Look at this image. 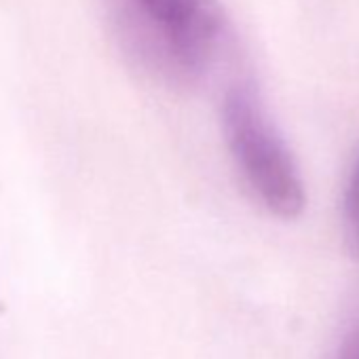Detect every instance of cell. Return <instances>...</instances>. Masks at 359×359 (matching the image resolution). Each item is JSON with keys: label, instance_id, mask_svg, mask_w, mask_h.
<instances>
[{"label": "cell", "instance_id": "cell-4", "mask_svg": "<svg viewBox=\"0 0 359 359\" xmlns=\"http://www.w3.org/2000/svg\"><path fill=\"white\" fill-rule=\"evenodd\" d=\"M336 359H359V321L344 336Z\"/></svg>", "mask_w": 359, "mask_h": 359}, {"label": "cell", "instance_id": "cell-2", "mask_svg": "<svg viewBox=\"0 0 359 359\" xmlns=\"http://www.w3.org/2000/svg\"><path fill=\"white\" fill-rule=\"evenodd\" d=\"M222 131L243 182L258 203L281 220L298 218L306 205L300 169L264 104L248 85L226 91Z\"/></svg>", "mask_w": 359, "mask_h": 359}, {"label": "cell", "instance_id": "cell-1", "mask_svg": "<svg viewBox=\"0 0 359 359\" xmlns=\"http://www.w3.org/2000/svg\"><path fill=\"white\" fill-rule=\"evenodd\" d=\"M135 55L171 81H195L216 57L226 20L220 0H114Z\"/></svg>", "mask_w": 359, "mask_h": 359}, {"label": "cell", "instance_id": "cell-3", "mask_svg": "<svg viewBox=\"0 0 359 359\" xmlns=\"http://www.w3.org/2000/svg\"><path fill=\"white\" fill-rule=\"evenodd\" d=\"M342 237L348 254L359 260V156L351 169L342 197Z\"/></svg>", "mask_w": 359, "mask_h": 359}]
</instances>
